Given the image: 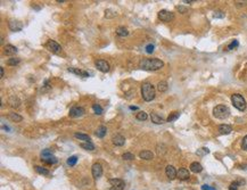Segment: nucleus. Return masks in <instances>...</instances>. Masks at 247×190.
<instances>
[{"mask_svg":"<svg viewBox=\"0 0 247 190\" xmlns=\"http://www.w3.org/2000/svg\"><path fill=\"white\" fill-rule=\"evenodd\" d=\"M157 89H158L160 92H165L167 89H169L167 82H165V81H161L160 83H158V86H157Z\"/></svg>","mask_w":247,"mask_h":190,"instance_id":"nucleus-27","label":"nucleus"},{"mask_svg":"<svg viewBox=\"0 0 247 190\" xmlns=\"http://www.w3.org/2000/svg\"><path fill=\"white\" fill-rule=\"evenodd\" d=\"M231 102H232L233 106L240 112H244L246 110V100L239 94H235V95L231 96Z\"/></svg>","mask_w":247,"mask_h":190,"instance_id":"nucleus-4","label":"nucleus"},{"mask_svg":"<svg viewBox=\"0 0 247 190\" xmlns=\"http://www.w3.org/2000/svg\"><path fill=\"white\" fill-rule=\"evenodd\" d=\"M165 173H166L167 178L171 179V180L175 179V178H177V174H178L174 166H172V165H167L166 168H165Z\"/></svg>","mask_w":247,"mask_h":190,"instance_id":"nucleus-11","label":"nucleus"},{"mask_svg":"<svg viewBox=\"0 0 247 190\" xmlns=\"http://www.w3.org/2000/svg\"><path fill=\"white\" fill-rule=\"evenodd\" d=\"M9 118L10 120H13L14 122H21L23 118H22V116H20V115H17L16 113H12L10 115H9Z\"/></svg>","mask_w":247,"mask_h":190,"instance_id":"nucleus-33","label":"nucleus"},{"mask_svg":"<svg viewBox=\"0 0 247 190\" xmlns=\"http://www.w3.org/2000/svg\"><path fill=\"white\" fill-rule=\"evenodd\" d=\"M150 117H152V122L156 123V124H162V123H164V120H163V117L158 116L156 113H152Z\"/></svg>","mask_w":247,"mask_h":190,"instance_id":"nucleus-22","label":"nucleus"},{"mask_svg":"<svg viewBox=\"0 0 247 190\" xmlns=\"http://www.w3.org/2000/svg\"><path fill=\"white\" fill-rule=\"evenodd\" d=\"M238 187H239V182L235 181V182H232L231 184H230V187H229V190H238Z\"/></svg>","mask_w":247,"mask_h":190,"instance_id":"nucleus-41","label":"nucleus"},{"mask_svg":"<svg viewBox=\"0 0 247 190\" xmlns=\"http://www.w3.org/2000/svg\"><path fill=\"white\" fill-rule=\"evenodd\" d=\"M4 51H5V54L8 55V56H13V55H15L17 52V48L15 46H13V44H7V46H5Z\"/></svg>","mask_w":247,"mask_h":190,"instance_id":"nucleus-18","label":"nucleus"},{"mask_svg":"<svg viewBox=\"0 0 247 190\" xmlns=\"http://www.w3.org/2000/svg\"><path fill=\"white\" fill-rule=\"evenodd\" d=\"M22 28H23V25L20 21L10 20V22H9V29L12 30V31H14V32H18V31H21V30H22Z\"/></svg>","mask_w":247,"mask_h":190,"instance_id":"nucleus-12","label":"nucleus"},{"mask_svg":"<svg viewBox=\"0 0 247 190\" xmlns=\"http://www.w3.org/2000/svg\"><path fill=\"white\" fill-rule=\"evenodd\" d=\"M178 10H179L181 14H185V13H187V8L182 7V6H178Z\"/></svg>","mask_w":247,"mask_h":190,"instance_id":"nucleus-45","label":"nucleus"},{"mask_svg":"<svg viewBox=\"0 0 247 190\" xmlns=\"http://www.w3.org/2000/svg\"><path fill=\"white\" fill-rule=\"evenodd\" d=\"M8 102H9V105L12 106V107H18L20 106V104H21V102H20V99L18 98H16V97H10L9 98V100H8Z\"/></svg>","mask_w":247,"mask_h":190,"instance_id":"nucleus-26","label":"nucleus"},{"mask_svg":"<svg viewBox=\"0 0 247 190\" xmlns=\"http://www.w3.org/2000/svg\"><path fill=\"white\" fill-rule=\"evenodd\" d=\"M180 116V113L179 112H173L171 113V115L167 117V122H173L175 120H178V117Z\"/></svg>","mask_w":247,"mask_h":190,"instance_id":"nucleus-30","label":"nucleus"},{"mask_svg":"<svg viewBox=\"0 0 247 190\" xmlns=\"http://www.w3.org/2000/svg\"><path fill=\"white\" fill-rule=\"evenodd\" d=\"M116 34L118 37H126L129 34V32H128V30L125 29L124 26H120V28L116 29Z\"/></svg>","mask_w":247,"mask_h":190,"instance_id":"nucleus-24","label":"nucleus"},{"mask_svg":"<svg viewBox=\"0 0 247 190\" xmlns=\"http://www.w3.org/2000/svg\"><path fill=\"white\" fill-rule=\"evenodd\" d=\"M49 156H52V150H51V149H44V150L41 152V158L49 157Z\"/></svg>","mask_w":247,"mask_h":190,"instance_id":"nucleus-34","label":"nucleus"},{"mask_svg":"<svg viewBox=\"0 0 247 190\" xmlns=\"http://www.w3.org/2000/svg\"><path fill=\"white\" fill-rule=\"evenodd\" d=\"M68 72L75 74V75H79V76H83V78H88V76H89V73H88V72L82 71V70H79V68H75V67H70V68H68Z\"/></svg>","mask_w":247,"mask_h":190,"instance_id":"nucleus-15","label":"nucleus"},{"mask_svg":"<svg viewBox=\"0 0 247 190\" xmlns=\"http://www.w3.org/2000/svg\"><path fill=\"white\" fill-rule=\"evenodd\" d=\"M4 74H5V72H4V68H2V67H0V78H2V76H4Z\"/></svg>","mask_w":247,"mask_h":190,"instance_id":"nucleus-46","label":"nucleus"},{"mask_svg":"<svg viewBox=\"0 0 247 190\" xmlns=\"http://www.w3.org/2000/svg\"><path fill=\"white\" fill-rule=\"evenodd\" d=\"M80 146L86 150H94V145L92 142H82Z\"/></svg>","mask_w":247,"mask_h":190,"instance_id":"nucleus-28","label":"nucleus"},{"mask_svg":"<svg viewBox=\"0 0 247 190\" xmlns=\"http://www.w3.org/2000/svg\"><path fill=\"white\" fill-rule=\"evenodd\" d=\"M41 161L46 163V164H49V165H52V164H56L58 160L55 157V156H49V157H44V158H41Z\"/></svg>","mask_w":247,"mask_h":190,"instance_id":"nucleus-21","label":"nucleus"},{"mask_svg":"<svg viewBox=\"0 0 247 190\" xmlns=\"http://www.w3.org/2000/svg\"><path fill=\"white\" fill-rule=\"evenodd\" d=\"M213 115L219 120H224L230 115V110L224 105H218L213 110Z\"/></svg>","mask_w":247,"mask_h":190,"instance_id":"nucleus-3","label":"nucleus"},{"mask_svg":"<svg viewBox=\"0 0 247 190\" xmlns=\"http://www.w3.org/2000/svg\"><path fill=\"white\" fill-rule=\"evenodd\" d=\"M46 48L49 51H51V52H54V54H58L59 51L62 50V47L56 41H54V40H49L46 44Z\"/></svg>","mask_w":247,"mask_h":190,"instance_id":"nucleus-7","label":"nucleus"},{"mask_svg":"<svg viewBox=\"0 0 247 190\" xmlns=\"http://www.w3.org/2000/svg\"><path fill=\"white\" fill-rule=\"evenodd\" d=\"M158 18L163 22H171L174 18V14L169 10L163 9V10H160V13H158Z\"/></svg>","mask_w":247,"mask_h":190,"instance_id":"nucleus-6","label":"nucleus"},{"mask_svg":"<svg viewBox=\"0 0 247 190\" xmlns=\"http://www.w3.org/2000/svg\"><path fill=\"white\" fill-rule=\"evenodd\" d=\"M210 153V150L207 149V148H205V147H203V148H201V149H198L196 152V154L198 155V156H204V155H206V154Z\"/></svg>","mask_w":247,"mask_h":190,"instance_id":"nucleus-36","label":"nucleus"},{"mask_svg":"<svg viewBox=\"0 0 247 190\" xmlns=\"http://www.w3.org/2000/svg\"><path fill=\"white\" fill-rule=\"evenodd\" d=\"M141 96L146 102H152L155 98V89L154 86L149 82H145L141 86Z\"/></svg>","mask_w":247,"mask_h":190,"instance_id":"nucleus-2","label":"nucleus"},{"mask_svg":"<svg viewBox=\"0 0 247 190\" xmlns=\"http://www.w3.org/2000/svg\"><path fill=\"white\" fill-rule=\"evenodd\" d=\"M202 190H216L215 188H213L211 186H207V184H203L202 186Z\"/></svg>","mask_w":247,"mask_h":190,"instance_id":"nucleus-44","label":"nucleus"},{"mask_svg":"<svg viewBox=\"0 0 247 190\" xmlns=\"http://www.w3.org/2000/svg\"><path fill=\"white\" fill-rule=\"evenodd\" d=\"M122 157H123V160H125V161H132V160L134 158V155L131 153H125V154H123Z\"/></svg>","mask_w":247,"mask_h":190,"instance_id":"nucleus-39","label":"nucleus"},{"mask_svg":"<svg viewBox=\"0 0 247 190\" xmlns=\"http://www.w3.org/2000/svg\"><path fill=\"white\" fill-rule=\"evenodd\" d=\"M130 110H138V107H137V106H130Z\"/></svg>","mask_w":247,"mask_h":190,"instance_id":"nucleus-47","label":"nucleus"},{"mask_svg":"<svg viewBox=\"0 0 247 190\" xmlns=\"http://www.w3.org/2000/svg\"><path fill=\"white\" fill-rule=\"evenodd\" d=\"M21 63V59L20 58H9L7 60V65L9 66H16Z\"/></svg>","mask_w":247,"mask_h":190,"instance_id":"nucleus-31","label":"nucleus"},{"mask_svg":"<svg viewBox=\"0 0 247 190\" xmlns=\"http://www.w3.org/2000/svg\"><path fill=\"white\" fill-rule=\"evenodd\" d=\"M115 16H116V13L113 12V10H110V9H107L105 12V17L106 18H112V17H115Z\"/></svg>","mask_w":247,"mask_h":190,"instance_id":"nucleus-38","label":"nucleus"},{"mask_svg":"<svg viewBox=\"0 0 247 190\" xmlns=\"http://www.w3.org/2000/svg\"><path fill=\"white\" fill-rule=\"evenodd\" d=\"M147 117H148V115H147V113H145V112H138L137 115H136V118L139 120V121H146Z\"/></svg>","mask_w":247,"mask_h":190,"instance_id":"nucleus-29","label":"nucleus"},{"mask_svg":"<svg viewBox=\"0 0 247 190\" xmlns=\"http://www.w3.org/2000/svg\"><path fill=\"white\" fill-rule=\"evenodd\" d=\"M92 110H94V112L97 114V115H100V114H102V106H99V105H97V104H94V106H92Z\"/></svg>","mask_w":247,"mask_h":190,"instance_id":"nucleus-35","label":"nucleus"},{"mask_svg":"<svg viewBox=\"0 0 247 190\" xmlns=\"http://www.w3.org/2000/svg\"><path fill=\"white\" fill-rule=\"evenodd\" d=\"M34 168H36V173H39V174H42V175H50V172H49L47 168H42V166H34Z\"/></svg>","mask_w":247,"mask_h":190,"instance_id":"nucleus-25","label":"nucleus"},{"mask_svg":"<svg viewBox=\"0 0 247 190\" xmlns=\"http://www.w3.org/2000/svg\"><path fill=\"white\" fill-rule=\"evenodd\" d=\"M84 114V108L83 107H79V106H75L72 107L70 110V116L71 117H80Z\"/></svg>","mask_w":247,"mask_h":190,"instance_id":"nucleus-10","label":"nucleus"},{"mask_svg":"<svg viewBox=\"0 0 247 190\" xmlns=\"http://www.w3.org/2000/svg\"><path fill=\"white\" fill-rule=\"evenodd\" d=\"M74 137L79 140H83L84 142H91V141H90V137H89L88 134H84V133H79V132H76V133L74 134Z\"/></svg>","mask_w":247,"mask_h":190,"instance_id":"nucleus-20","label":"nucleus"},{"mask_svg":"<svg viewBox=\"0 0 247 190\" xmlns=\"http://www.w3.org/2000/svg\"><path fill=\"white\" fill-rule=\"evenodd\" d=\"M109 183L112 184V187L107 190H123L125 187V183L121 179H110Z\"/></svg>","mask_w":247,"mask_h":190,"instance_id":"nucleus-5","label":"nucleus"},{"mask_svg":"<svg viewBox=\"0 0 247 190\" xmlns=\"http://www.w3.org/2000/svg\"><path fill=\"white\" fill-rule=\"evenodd\" d=\"M189 176H190V174H189V171L188 170H186V168H180L179 171H178V174H177V178L178 179H180V180H188Z\"/></svg>","mask_w":247,"mask_h":190,"instance_id":"nucleus-14","label":"nucleus"},{"mask_svg":"<svg viewBox=\"0 0 247 190\" xmlns=\"http://www.w3.org/2000/svg\"><path fill=\"white\" fill-rule=\"evenodd\" d=\"M241 148H243L244 150H247V136H245V137H244V139H243V142H241Z\"/></svg>","mask_w":247,"mask_h":190,"instance_id":"nucleus-42","label":"nucleus"},{"mask_svg":"<svg viewBox=\"0 0 247 190\" xmlns=\"http://www.w3.org/2000/svg\"><path fill=\"white\" fill-rule=\"evenodd\" d=\"M214 17H215V18H223V17H224V14H223L222 12H215V13H214Z\"/></svg>","mask_w":247,"mask_h":190,"instance_id":"nucleus-43","label":"nucleus"},{"mask_svg":"<svg viewBox=\"0 0 247 190\" xmlns=\"http://www.w3.org/2000/svg\"><path fill=\"white\" fill-rule=\"evenodd\" d=\"M106 132H107V129H106V126H99L98 129H97V131H96V136L98 137V138H104L105 137V134H106Z\"/></svg>","mask_w":247,"mask_h":190,"instance_id":"nucleus-23","label":"nucleus"},{"mask_svg":"<svg viewBox=\"0 0 247 190\" xmlns=\"http://www.w3.org/2000/svg\"><path fill=\"white\" fill-rule=\"evenodd\" d=\"M112 141H113V144L115 145V146H123L124 144H125V139H124V137H122L121 134H115V136H113V138H112Z\"/></svg>","mask_w":247,"mask_h":190,"instance_id":"nucleus-13","label":"nucleus"},{"mask_svg":"<svg viewBox=\"0 0 247 190\" xmlns=\"http://www.w3.org/2000/svg\"><path fill=\"white\" fill-rule=\"evenodd\" d=\"M139 157L145 160V161H150V160L154 158V154L152 152H149V150H142L139 154Z\"/></svg>","mask_w":247,"mask_h":190,"instance_id":"nucleus-17","label":"nucleus"},{"mask_svg":"<svg viewBox=\"0 0 247 190\" xmlns=\"http://www.w3.org/2000/svg\"><path fill=\"white\" fill-rule=\"evenodd\" d=\"M190 170H191V172H194V173H199V172H202L203 166H202L198 162H194V163L190 164Z\"/></svg>","mask_w":247,"mask_h":190,"instance_id":"nucleus-19","label":"nucleus"},{"mask_svg":"<svg viewBox=\"0 0 247 190\" xmlns=\"http://www.w3.org/2000/svg\"><path fill=\"white\" fill-rule=\"evenodd\" d=\"M239 46V42H238V40H232V42L228 46V50H233L235 48H237Z\"/></svg>","mask_w":247,"mask_h":190,"instance_id":"nucleus-37","label":"nucleus"},{"mask_svg":"<svg viewBox=\"0 0 247 190\" xmlns=\"http://www.w3.org/2000/svg\"><path fill=\"white\" fill-rule=\"evenodd\" d=\"M76 162H78V157L76 156H71V157L67 158V164L70 166H74L76 164Z\"/></svg>","mask_w":247,"mask_h":190,"instance_id":"nucleus-32","label":"nucleus"},{"mask_svg":"<svg viewBox=\"0 0 247 190\" xmlns=\"http://www.w3.org/2000/svg\"><path fill=\"white\" fill-rule=\"evenodd\" d=\"M218 130L220 134H229V133H231V131H232V128L228 124H221L219 125Z\"/></svg>","mask_w":247,"mask_h":190,"instance_id":"nucleus-16","label":"nucleus"},{"mask_svg":"<svg viewBox=\"0 0 247 190\" xmlns=\"http://www.w3.org/2000/svg\"><path fill=\"white\" fill-rule=\"evenodd\" d=\"M91 173L94 179H99L102 175V168L99 163H94L91 168Z\"/></svg>","mask_w":247,"mask_h":190,"instance_id":"nucleus-8","label":"nucleus"},{"mask_svg":"<svg viewBox=\"0 0 247 190\" xmlns=\"http://www.w3.org/2000/svg\"><path fill=\"white\" fill-rule=\"evenodd\" d=\"M164 66V63L157 58H142L139 62V67L146 71H157Z\"/></svg>","mask_w":247,"mask_h":190,"instance_id":"nucleus-1","label":"nucleus"},{"mask_svg":"<svg viewBox=\"0 0 247 190\" xmlns=\"http://www.w3.org/2000/svg\"><path fill=\"white\" fill-rule=\"evenodd\" d=\"M96 67L100 71V72H102V73H107L109 71V64L106 62V60H102V59H99V60H97L96 62Z\"/></svg>","mask_w":247,"mask_h":190,"instance_id":"nucleus-9","label":"nucleus"},{"mask_svg":"<svg viewBox=\"0 0 247 190\" xmlns=\"http://www.w3.org/2000/svg\"><path fill=\"white\" fill-rule=\"evenodd\" d=\"M155 50V46L154 44H147L146 46V52L147 54H153V51Z\"/></svg>","mask_w":247,"mask_h":190,"instance_id":"nucleus-40","label":"nucleus"}]
</instances>
